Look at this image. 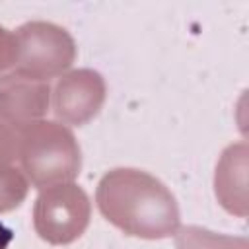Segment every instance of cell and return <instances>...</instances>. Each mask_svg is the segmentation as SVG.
<instances>
[{"label":"cell","mask_w":249,"mask_h":249,"mask_svg":"<svg viewBox=\"0 0 249 249\" xmlns=\"http://www.w3.org/2000/svg\"><path fill=\"white\" fill-rule=\"evenodd\" d=\"M14 158H18V130L0 121V165H8Z\"/></svg>","instance_id":"obj_8"},{"label":"cell","mask_w":249,"mask_h":249,"mask_svg":"<svg viewBox=\"0 0 249 249\" xmlns=\"http://www.w3.org/2000/svg\"><path fill=\"white\" fill-rule=\"evenodd\" d=\"M101 214L128 235L160 239L175 233L179 208L167 187L138 169H113L97 187Z\"/></svg>","instance_id":"obj_1"},{"label":"cell","mask_w":249,"mask_h":249,"mask_svg":"<svg viewBox=\"0 0 249 249\" xmlns=\"http://www.w3.org/2000/svg\"><path fill=\"white\" fill-rule=\"evenodd\" d=\"M25 195H27L25 177L10 165H0V212L19 206Z\"/></svg>","instance_id":"obj_7"},{"label":"cell","mask_w":249,"mask_h":249,"mask_svg":"<svg viewBox=\"0 0 249 249\" xmlns=\"http://www.w3.org/2000/svg\"><path fill=\"white\" fill-rule=\"evenodd\" d=\"M47 105L49 86L45 82L23 74L0 78V117L14 128L33 123L47 111Z\"/></svg>","instance_id":"obj_6"},{"label":"cell","mask_w":249,"mask_h":249,"mask_svg":"<svg viewBox=\"0 0 249 249\" xmlns=\"http://www.w3.org/2000/svg\"><path fill=\"white\" fill-rule=\"evenodd\" d=\"M0 249H2V247H0Z\"/></svg>","instance_id":"obj_9"},{"label":"cell","mask_w":249,"mask_h":249,"mask_svg":"<svg viewBox=\"0 0 249 249\" xmlns=\"http://www.w3.org/2000/svg\"><path fill=\"white\" fill-rule=\"evenodd\" d=\"M18 39V74L45 82L74 60V41L58 25L31 21L16 31Z\"/></svg>","instance_id":"obj_3"},{"label":"cell","mask_w":249,"mask_h":249,"mask_svg":"<svg viewBox=\"0 0 249 249\" xmlns=\"http://www.w3.org/2000/svg\"><path fill=\"white\" fill-rule=\"evenodd\" d=\"M16 130L18 158L37 189L66 185L80 173V146L64 124L33 121Z\"/></svg>","instance_id":"obj_2"},{"label":"cell","mask_w":249,"mask_h":249,"mask_svg":"<svg viewBox=\"0 0 249 249\" xmlns=\"http://www.w3.org/2000/svg\"><path fill=\"white\" fill-rule=\"evenodd\" d=\"M103 97L101 76L93 70H76L60 78L54 88V115L66 123L82 124L99 111Z\"/></svg>","instance_id":"obj_5"},{"label":"cell","mask_w":249,"mask_h":249,"mask_svg":"<svg viewBox=\"0 0 249 249\" xmlns=\"http://www.w3.org/2000/svg\"><path fill=\"white\" fill-rule=\"evenodd\" d=\"M89 222V200L76 185L43 189L35 204V230L49 243H70Z\"/></svg>","instance_id":"obj_4"}]
</instances>
